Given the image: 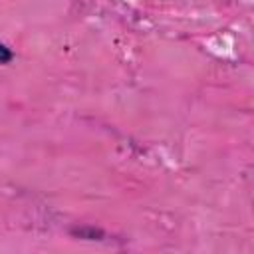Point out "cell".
Returning <instances> with one entry per match:
<instances>
[{
  "instance_id": "obj_1",
  "label": "cell",
  "mask_w": 254,
  "mask_h": 254,
  "mask_svg": "<svg viewBox=\"0 0 254 254\" xmlns=\"http://www.w3.org/2000/svg\"><path fill=\"white\" fill-rule=\"evenodd\" d=\"M12 58H14V54L10 52V48H6L0 42V64H8V62H12Z\"/></svg>"
}]
</instances>
